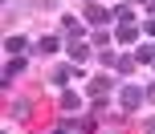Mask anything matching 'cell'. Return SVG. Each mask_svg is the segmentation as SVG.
Segmentation results:
<instances>
[{
    "label": "cell",
    "mask_w": 155,
    "mask_h": 134,
    "mask_svg": "<svg viewBox=\"0 0 155 134\" xmlns=\"http://www.w3.org/2000/svg\"><path fill=\"white\" fill-rule=\"evenodd\" d=\"M114 102L123 106L127 114H135V110H139L143 102H147V94H143V86H135V81H127V86H118V89H114Z\"/></svg>",
    "instance_id": "6da1fadb"
},
{
    "label": "cell",
    "mask_w": 155,
    "mask_h": 134,
    "mask_svg": "<svg viewBox=\"0 0 155 134\" xmlns=\"http://www.w3.org/2000/svg\"><path fill=\"white\" fill-rule=\"evenodd\" d=\"M65 57H70V65H86L94 57V45L90 41H78V37H65Z\"/></svg>",
    "instance_id": "7a4b0ae2"
},
{
    "label": "cell",
    "mask_w": 155,
    "mask_h": 134,
    "mask_svg": "<svg viewBox=\"0 0 155 134\" xmlns=\"http://www.w3.org/2000/svg\"><path fill=\"white\" fill-rule=\"evenodd\" d=\"M25 69H29V57H8V61H4V73H0V89H12V77H21V73Z\"/></svg>",
    "instance_id": "3957f363"
},
{
    "label": "cell",
    "mask_w": 155,
    "mask_h": 134,
    "mask_svg": "<svg viewBox=\"0 0 155 134\" xmlns=\"http://www.w3.org/2000/svg\"><path fill=\"white\" fill-rule=\"evenodd\" d=\"M114 41H118L123 49H135V45L143 41V24H139V20H135V24H114Z\"/></svg>",
    "instance_id": "277c9868"
},
{
    "label": "cell",
    "mask_w": 155,
    "mask_h": 134,
    "mask_svg": "<svg viewBox=\"0 0 155 134\" xmlns=\"http://www.w3.org/2000/svg\"><path fill=\"white\" fill-rule=\"evenodd\" d=\"M82 20L90 24V29H102V24L114 20V12H110L106 4H86V8H82Z\"/></svg>",
    "instance_id": "5b68a950"
},
{
    "label": "cell",
    "mask_w": 155,
    "mask_h": 134,
    "mask_svg": "<svg viewBox=\"0 0 155 134\" xmlns=\"http://www.w3.org/2000/svg\"><path fill=\"white\" fill-rule=\"evenodd\" d=\"M110 89H114V77L110 73H94L86 81V98H110Z\"/></svg>",
    "instance_id": "8992f818"
},
{
    "label": "cell",
    "mask_w": 155,
    "mask_h": 134,
    "mask_svg": "<svg viewBox=\"0 0 155 134\" xmlns=\"http://www.w3.org/2000/svg\"><path fill=\"white\" fill-rule=\"evenodd\" d=\"M86 102H90V98H82V94H78L74 86H70V89H61V98H57V106H61V114H86V110H82Z\"/></svg>",
    "instance_id": "52a82bcc"
},
{
    "label": "cell",
    "mask_w": 155,
    "mask_h": 134,
    "mask_svg": "<svg viewBox=\"0 0 155 134\" xmlns=\"http://www.w3.org/2000/svg\"><path fill=\"white\" fill-rule=\"evenodd\" d=\"M74 69H78V65H57V69H49V86H53V89H70Z\"/></svg>",
    "instance_id": "ba28073f"
},
{
    "label": "cell",
    "mask_w": 155,
    "mask_h": 134,
    "mask_svg": "<svg viewBox=\"0 0 155 134\" xmlns=\"http://www.w3.org/2000/svg\"><path fill=\"white\" fill-rule=\"evenodd\" d=\"M110 12H114V24H135V20H139V12H135L131 0H123V4H110Z\"/></svg>",
    "instance_id": "9c48e42d"
},
{
    "label": "cell",
    "mask_w": 155,
    "mask_h": 134,
    "mask_svg": "<svg viewBox=\"0 0 155 134\" xmlns=\"http://www.w3.org/2000/svg\"><path fill=\"white\" fill-rule=\"evenodd\" d=\"M33 49H37L41 57H53V53H61V49H65V37H37V45H33Z\"/></svg>",
    "instance_id": "30bf717a"
},
{
    "label": "cell",
    "mask_w": 155,
    "mask_h": 134,
    "mask_svg": "<svg viewBox=\"0 0 155 134\" xmlns=\"http://www.w3.org/2000/svg\"><path fill=\"white\" fill-rule=\"evenodd\" d=\"M74 134H98V114H74Z\"/></svg>",
    "instance_id": "8fae6325"
},
{
    "label": "cell",
    "mask_w": 155,
    "mask_h": 134,
    "mask_svg": "<svg viewBox=\"0 0 155 134\" xmlns=\"http://www.w3.org/2000/svg\"><path fill=\"white\" fill-rule=\"evenodd\" d=\"M135 69H143V65L135 61V53H118L114 57V73H118V77H131Z\"/></svg>",
    "instance_id": "7c38bea8"
},
{
    "label": "cell",
    "mask_w": 155,
    "mask_h": 134,
    "mask_svg": "<svg viewBox=\"0 0 155 134\" xmlns=\"http://www.w3.org/2000/svg\"><path fill=\"white\" fill-rule=\"evenodd\" d=\"M25 49H29V37H21V33H8L4 37V53L8 57H21Z\"/></svg>",
    "instance_id": "4fadbf2b"
},
{
    "label": "cell",
    "mask_w": 155,
    "mask_h": 134,
    "mask_svg": "<svg viewBox=\"0 0 155 134\" xmlns=\"http://www.w3.org/2000/svg\"><path fill=\"white\" fill-rule=\"evenodd\" d=\"M33 118V98H12V122H29Z\"/></svg>",
    "instance_id": "5bb4252c"
},
{
    "label": "cell",
    "mask_w": 155,
    "mask_h": 134,
    "mask_svg": "<svg viewBox=\"0 0 155 134\" xmlns=\"http://www.w3.org/2000/svg\"><path fill=\"white\" fill-rule=\"evenodd\" d=\"M131 53H135V61H139V65H155V41H139Z\"/></svg>",
    "instance_id": "9a60e30c"
},
{
    "label": "cell",
    "mask_w": 155,
    "mask_h": 134,
    "mask_svg": "<svg viewBox=\"0 0 155 134\" xmlns=\"http://www.w3.org/2000/svg\"><path fill=\"white\" fill-rule=\"evenodd\" d=\"M110 41H114V29H106V24H102V29H90V45L94 49H106Z\"/></svg>",
    "instance_id": "2e32d148"
},
{
    "label": "cell",
    "mask_w": 155,
    "mask_h": 134,
    "mask_svg": "<svg viewBox=\"0 0 155 134\" xmlns=\"http://www.w3.org/2000/svg\"><path fill=\"white\" fill-rule=\"evenodd\" d=\"M49 134H74V114H61V122H57Z\"/></svg>",
    "instance_id": "e0dca14e"
},
{
    "label": "cell",
    "mask_w": 155,
    "mask_h": 134,
    "mask_svg": "<svg viewBox=\"0 0 155 134\" xmlns=\"http://www.w3.org/2000/svg\"><path fill=\"white\" fill-rule=\"evenodd\" d=\"M114 49H98V65H106V69H114Z\"/></svg>",
    "instance_id": "ac0fdd59"
},
{
    "label": "cell",
    "mask_w": 155,
    "mask_h": 134,
    "mask_svg": "<svg viewBox=\"0 0 155 134\" xmlns=\"http://www.w3.org/2000/svg\"><path fill=\"white\" fill-rule=\"evenodd\" d=\"M106 106H110V98H90V114H98V118L106 114Z\"/></svg>",
    "instance_id": "d6986e66"
},
{
    "label": "cell",
    "mask_w": 155,
    "mask_h": 134,
    "mask_svg": "<svg viewBox=\"0 0 155 134\" xmlns=\"http://www.w3.org/2000/svg\"><path fill=\"white\" fill-rule=\"evenodd\" d=\"M143 37L155 41V16H143Z\"/></svg>",
    "instance_id": "ffe728a7"
},
{
    "label": "cell",
    "mask_w": 155,
    "mask_h": 134,
    "mask_svg": "<svg viewBox=\"0 0 155 134\" xmlns=\"http://www.w3.org/2000/svg\"><path fill=\"white\" fill-rule=\"evenodd\" d=\"M143 94H147V102H155V77H151V81H143Z\"/></svg>",
    "instance_id": "44dd1931"
},
{
    "label": "cell",
    "mask_w": 155,
    "mask_h": 134,
    "mask_svg": "<svg viewBox=\"0 0 155 134\" xmlns=\"http://www.w3.org/2000/svg\"><path fill=\"white\" fill-rule=\"evenodd\" d=\"M143 134H155V118H147V122H143Z\"/></svg>",
    "instance_id": "7402d4cb"
},
{
    "label": "cell",
    "mask_w": 155,
    "mask_h": 134,
    "mask_svg": "<svg viewBox=\"0 0 155 134\" xmlns=\"http://www.w3.org/2000/svg\"><path fill=\"white\" fill-rule=\"evenodd\" d=\"M147 16H155V0H151V4H147Z\"/></svg>",
    "instance_id": "603a6c76"
},
{
    "label": "cell",
    "mask_w": 155,
    "mask_h": 134,
    "mask_svg": "<svg viewBox=\"0 0 155 134\" xmlns=\"http://www.w3.org/2000/svg\"><path fill=\"white\" fill-rule=\"evenodd\" d=\"M131 4H143V8H147V4H151V0H131Z\"/></svg>",
    "instance_id": "cb8c5ba5"
},
{
    "label": "cell",
    "mask_w": 155,
    "mask_h": 134,
    "mask_svg": "<svg viewBox=\"0 0 155 134\" xmlns=\"http://www.w3.org/2000/svg\"><path fill=\"white\" fill-rule=\"evenodd\" d=\"M98 134H118V130H102V126H98Z\"/></svg>",
    "instance_id": "d4e9b609"
},
{
    "label": "cell",
    "mask_w": 155,
    "mask_h": 134,
    "mask_svg": "<svg viewBox=\"0 0 155 134\" xmlns=\"http://www.w3.org/2000/svg\"><path fill=\"white\" fill-rule=\"evenodd\" d=\"M151 69H155V65H151Z\"/></svg>",
    "instance_id": "484cf974"
}]
</instances>
